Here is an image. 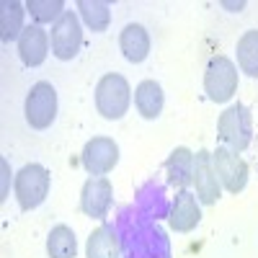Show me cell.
<instances>
[{
	"instance_id": "21",
	"label": "cell",
	"mask_w": 258,
	"mask_h": 258,
	"mask_svg": "<svg viewBox=\"0 0 258 258\" xmlns=\"http://www.w3.org/2000/svg\"><path fill=\"white\" fill-rule=\"evenodd\" d=\"M26 13L36 21V26L41 24H57L64 16V3L62 0H29L26 3Z\"/></svg>"
},
{
	"instance_id": "19",
	"label": "cell",
	"mask_w": 258,
	"mask_h": 258,
	"mask_svg": "<svg viewBox=\"0 0 258 258\" xmlns=\"http://www.w3.org/2000/svg\"><path fill=\"white\" fill-rule=\"evenodd\" d=\"M78 253V240L75 232L68 225H57L47 235V255L49 258H75Z\"/></svg>"
},
{
	"instance_id": "6",
	"label": "cell",
	"mask_w": 258,
	"mask_h": 258,
	"mask_svg": "<svg viewBox=\"0 0 258 258\" xmlns=\"http://www.w3.org/2000/svg\"><path fill=\"white\" fill-rule=\"evenodd\" d=\"M52 41V54L57 59H73L78 57L80 47H83V26H80V16L75 11H64V16L52 26L49 34Z\"/></svg>"
},
{
	"instance_id": "7",
	"label": "cell",
	"mask_w": 258,
	"mask_h": 258,
	"mask_svg": "<svg viewBox=\"0 0 258 258\" xmlns=\"http://www.w3.org/2000/svg\"><path fill=\"white\" fill-rule=\"evenodd\" d=\"M214 173L220 178V186L230 194H240L248 183V163L227 147H217L212 153Z\"/></svg>"
},
{
	"instance_id": "22",
	"label": "cell",
	"mask_w": 258,
	"mask_h": 258,
	"mask_svg": "<svg viewBox=\"0 0 258 258\" xmlns=\"http://www.w3.org/2000/svg\"><path fill=\"white\" fill-rule=\"evenodd\" d=\"M3 170H6V178H3V197L0 199H6V191H8V163L3 160Z\"/></svg>"
},
{
	"instance_id": "15",
	"label": "cell",
	"mask_w": 258,
	"mask_h": 258,
	"mask_svg": "<svg viewBox=\"0 0 258 258\" xmlns=\"http://www.w3.org/2000/svg\"><path fill=\"white\" fill-rule=\"evenodd\" d=\"M24 16H26V3H18V0H3L0 3V39L6 44L18 41L21 34L26 31Z\"/></svg>"
},
{
	"instance_id": "17",
	"label": "cell",
	"mask_w": 258,
	"mask_h": 258,
	"mask_svg": "<svg viewBox=\"0 0 258 258\" xmlns=\"http://www.w3.org/2000/svg\"><path fill=\"white\" fill-rule=\"evenodd\" d=\"M85 258H121L119 250V238L114 235L111 227H96L88 235V243H85Z\"/></svg>"
},
{
	"instance_id": "14",
	"label": "cell",
	"mask_w": 258,
	"mask_h": 258,
	"mask_svg": "<svg viewBox=\"0 0 258 258\" xmlns=\"http://www.w3.org/2000/svg\"><path fill=\"white\" fill-rule=\"evenodd\" d=\"M163 103H165V96H163L160 83L142 80L135 88V109L142 119H150V121L158 119L163 114Z\"/></svg>"
},
{
	"instance_id": "18",
	"label": "cell",
	"mask_w": 258,
	"mask_h": 258,
	"mask_svg": "<svg viewBox=\"0 0 258 258\" xmlns=\"http://www.w3.org/2000/svg\"><path fill=\"white\" fill-rule=\"evenodd\" d=\"M78 13L83 18V24L91 31H106L111 24V6L103 0H80L78 3Z\"/></svg>"
},
{
	"instance_id": "16",
	"label": "cell",
	"mask_w": 258,
	"mask_h": 258,
	"mask_svg": "<svg viewBox=\"0 0 258 258\" xmlns=\"http://www.w3.org/2000/svg\"><path fill=\"white\" fill-rule=\"evenodd\" d=\"M165 173H168V183L181 188V191L191 183V176H194V153L188 147H176L173 153L168 155Z\"/></svg>"
},
{
	"instance_id": "2",
	"label": "cell",
	"mask_w": 258,
	"mask_h": 258,
	"mask_svg": "<svg viewBox=\"0 0 258 258\" xmlns=\"http://www.w3.org/2000/svg\"><path fill=\"white\" fill-rule=\"evenodd\" d=\"M217 137L232 153H243L253 140V116L243 103H232L217 119Z\"/></svg>"
},
{
	"instance_id": "9",
	"label": "cell",
	"mask_w": 258,
	"mask_h": 258,
	"mask_svg": "<svg viewBox=\"0 0 258 258\" xmlns=\"http://www.w3.org/2000/svg\"><path fill=\"white\" fill-rule=\"evenodd\" d=\"M114 204V186L106 176H91L80 188V212L93 220H103Z\"/></svg>"
},
{
	"instance_id": "4",
	"label": "cell",
	"mask_w": 258,
	"mask_h": 258,
	"mask_svg": "<svg viewBox=\"0 0 258 258\" xmlns=\"http://www.w3.org/2000/svg\"><path fill=\"white\" fill-rule=\"evenodd\" d=\"M204 91L214 103H227L235 96V91H238V68L230 57L217 54L209 59L204 73Z\"/></svg>"
},
{
	"instance_id": "13",
	"label": "cell",
	"mask_w": 258,
	"mask_h": 258,
	"mask_svg": "<svg viewBox=\"0 0 258 258\" xmlns=\"http://www.w3.org/2000/svg\"><path fill=\"white\" fill-rule=\"evenodd\" d=\"M119 47H121V54L132 64L145 62L147 54H150V34H147V29L140 26V24H126L119 34Z\"/></svg>"
},
{
	"instance_id": "3",
	"label": "cell",
	"mask_w": 258,
	"mask_h": 258,
	"mask_svg": "<svg viewBox=\"0 0 258 258\" xmlns=\"http://www.w3.org/2000/svg\"><path fill=\"white\" fill-rule=\"evenodd\" d=\"M49 170L41 165V163H29L24 165L16 173V199H18V207L24 209V212H31L36 209L41 202L47 199V194H49Z\"/></svg>"
},
{
	"instance_id": "8",
	"label": "cell",
	"mask_w": 258,
	"mask_h": 258,
	"mask_svg": "<svg viewBox=\"0 0 258 258\" xmlns=\"http://www.w3.org/2000/svg\"><path fill=\"white\" fill-rule=\"evenodd\" d=\"M80 163L91 176H106L111 173L119 163V145L111 137H93L85 142Z\"/></svg>"
},
{
	"instance_id": "10",
	"label": "cell",
	"mask_w": 258,
	"mask_h": 258,
	"mask_svg": "<svg viewBox=\"0 0 258 258\" xmlns=\"http://www.w3.org/2000/svg\"><path fill=\"white\" fill-rule=\"evenodd\" d=\"M191 183L197 188V199L202 204H217L222 197V186L220 178L214 173V163H212V153L209 150H197L194 153V176Z\"/></svg>"
},
{
	"instance_id": "11",
	"label": "cell",
	"mask_w": 258,
	"mask_h": 258,
	"mask_svg": "<svg viewBox=\"0 0 258 258\" xmlns=\"http://www.w3.org/2000/svg\"><path fill=\"white\" fill-rule=\"evenodd\" d=\"M202 202L197 199V194L191 191H178L176 199H173V207H170V214H168V225L173 227L176 232H191L202 222Z\"/></svg>"
},
{
	"instance_id": "12",
	"label": "cell",
	"mask_w": 258,
	"mask_h": 258,
	"mask_svg": "<svg viewBox=\"0 0 258 258\" xmlns=\"http://www.w3.org/2000/svg\"><path fill=\"white\" fill-rule=\"evenodd\" d=\"M49 47H52L49 34L34 24V26H26V31L18 39V57L26 68H39V64H44Z\"/></svg>"
},
{
	"instance_id": "20",
	"label": "cell",
	"mask_w": 258,
	"mask_h": 258,
	"mask_svg": "<svg viewBox=\"0 0 258 258\" xmlns=\"http://www.w3.org/2000/svg\"><path fill=\"white\" fill-rule=\"evenodd\" d=\"M238 68L240 73H245L248 78H258V29L245 31L238 39Z\"/></svg>"
},
{
	"instance_id": "5",
	"label": "cell",
	"mask_w": 258,
	"mask_h": 258,
	"mask_svg": "<svg viewBox=\"0 0 258 258\" xmlns=\"http://www.w3.org/2000/svg\"><path fill=\"white\" fill-rule=\"evenodd\" d=\"M24 114L31 129H47L57 119V91L47 80H39L31 85V91L24 103Z\"/></svg>"
},
{
	"instance_id": "1",
	"label": "cell",
	"mask_w": 258,
	"mask_h": 258,
	"mask_svg": "<svg viewBox=\"0 0 258 258\" xmlns=\"http://www.w3.org/2000/svg\"><path fill=\"white\" fill-rule=\"evenodd\" d=\"M129 103H132V88H129L126 78L119 73H106L96 85L98 114L109 121H116L129 111Z\"/></svg>"
}]
</instances>
